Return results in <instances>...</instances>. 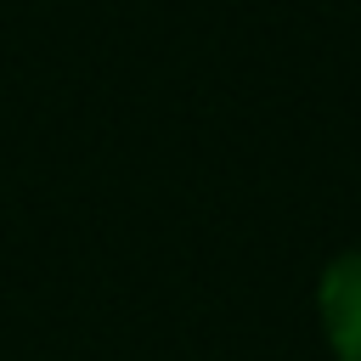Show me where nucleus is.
I'll use <instances>...</instances> for the list:
<instances>
[{"label": "nucleus", "instance_id": "nucleus-1", "mask_svg": "<svg viewBox=\"0 0 361 361\" xmlns=\"http://www.w3.org/2000/svg\"><path fill=\"white\" fill-rule=\"evenodd\" d=\"M316 305H322V327H327V344L338 350V361H361V248L338 254L322 271Z\"/></svg>", "mask_w": 361, "mask_h": 361}]
</instances>
